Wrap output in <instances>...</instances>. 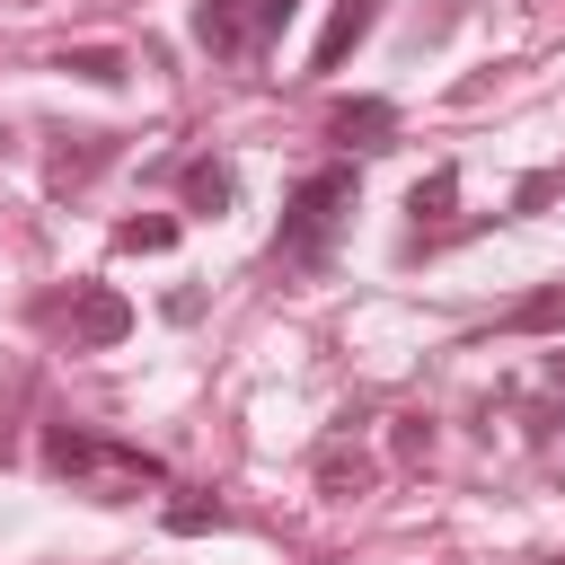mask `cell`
Masks as SVG:
<instances>
[{
    "instance_id": "cell-11",
    "label": "cell",
    "mask_w": 565,
    "mask_h": 565,
    "mask_svg": "<svg viewBox=\"0 0 565 565\" xmlns=\"http://www.w3.org/2000/svg\"><path fill=\"white\" fill-rule=\"evenodd\" d=\"M556 327H565V282H539L530 300L503 309V335H556Z\"/></svg>"
},
{
    "instance_id": "cell-15",
    "label": "cell",
    "mask_w": 565,
    "mask_h": 565,
    "mask_svg": "<svg viewBox=\"0 0 565 565\" xmlns=\"http://www.w3.org/2000/svg\"><path fill=\"white\" fill-rule=\"evenodd\" d=\"M247 9H256V44H265V35H282V26L300 18V0H247Z\"/></svg>"
},
{
    "instance_id": "cell-7",
    "label": "cell",
    "mask_w": 565,
    "mask_h": 565,
    "mask_svg": "<svg viewBox=\"0 0 565 565\" xmlns=\"http://www.w3.org/2000/svg\"><path fill=\"white\" fill-rule=\"evenodd\" d=\"M177 203L203 212V221H221V212L238 203V168H230V159H185V168H177Z\"/></svg>"
},
{
    "instance_id": "cell-12",
    "label": "cell",
    "mask_w": 565,
    "mask_h": 565,
    "mask_svg": "<svg viewBox=\"0 0 565 565\" xmlns=\"http://www.w3.org/2000/svg\"><path fill=\"white\" fill-rule=\"evenodd\" d=\"M115 247L124 256H168L177 247V221L168 212H132V221H115Z\"/></svg>"
},
{
    "instance_id": "cell-16",
    "label": "cell",
    "mask_w": 565,
    "mask_h": 565,
    "mask_svg": "<svg viewBox=\"0 0 565 565\" xmlns=\"http://www.w3.org/2000/svg\"><path fill=\"white\" fill-rule=\"evenodd\" d=\"M397 450L424 459V450H433V415H397Z\"/></svg>"
},
{
    "instance_id": "cell-1",
    "label": "cell",
    "mask_w": 565,
    "mask_h": 565,
    "mask_svg": "<svg viewBox=\"0 0 565 565\" xmlns=\"http://www.w3.org/2000/svg\"><path fill=\"white\" fill-rule=\"evenodd\" d=\"M44 468H53L71 494H88V503H141V494L168 486L159 450L115 441V433H88V424H44Z\"/></svg>"
},
{
    "instance_id": "cell-9",
    "label": "cell",
    "mask_w": 565,
    "mask_h": 565,
    "mask_svg": "<svg viewBox=\"0 0 565 565\" xmlns=\"http://www.w3.org/2000/svg\"><path fill=\"white\" fill-rule=\"evenodd\" d=\"M106 159H115V132H71V141L44 159V185H53V194H79Z\"/></svg>"
},
{
    "instance_id": "cell-17",
    "label": "cell",
    "mask_w": 565,
    "mask_h": 565,
    "mask_svg": "<svg viewBox=\"0 0 565 565\" xmlns=\"http://www.w3.org/2000/svg\"><path fill=\"white\" fill-rule=\"evenodd\" d=\"M547 194H556V177H547V168H539V177H521V194H512V212H539V203H547Z\"/></svg>"
},
{
    "instance_id": "cell-14",
    "label": "cell",
    "mask_w": 565,
    "mask_h": 565,
    "mask_svg": "<svg viewBox=\"0 0 565 565\" xmlns=\"http://www.w3.org/2000/svg\"><path fill=\"white\" fill-rule=\"evenodd\" d=\"M62 71H71V79H97V88H124L132 62H124L115 44H79V53H62Z\"/></svg>"
},
{
    "instance_id": "cell-3",
    "label": "cell",
    "mask_w": 565,
    "mask_h": 565,
    "mask_svg": "<svg viewBox=\"0 0 565 565\" xmlns=\"http://www.w3.org/2000/svg\"><path fill=\"white\" fill-rule=\"evenodd\" d=\"M62 327H71V344H79V353H115V344L132 335V300H124V291H106V282H79V291H71V309H62Z\"/></svg>"
},
{
    "instance_id": "cell-6",
    "label": "cell",
    "mask_w": 565,
    "mask_h": 565,
    "mask_svg": "<svg viewBox=\"0 0 565 565\" xmlns=\"http://www.w3.org/2000/svg\"><path fill=\"white\" fill-rule=\"evenodd\" d=\"M327 132H335L344 150H388V141H397V106H388V97H344V106L327 115Z\"/></svg>"
},
{
    "instance_id": "cell-8",
    "label": "cell",
    "mask_w": 565,
    "mask_h": 565,
    "mask_svg": "<svg viewBox=\"0 0 565 565\" xmlns=\"http://www.w3.org/2000/svg\"><path fill=\"white\" fill-rule=\"evenodd\" d=\"M371 26H380V0H335V9H327V26H318V53H309V71H344V53H353Z\"/></svg>"
},
{
    "instance_id": "cell-5",
    "label": "cell",
    "mask_w": 565,
    "mask_h": 565,
    "mask_svg": "<svg viewBox=\"0 0 565 565\" xmlns=\"http://www.w3.org/2000/svg\"><path fill=\"white\" fill-rule=\"evenodd\" d=\"M194 44H203L212 62L256 53V9H247V0H194Z\"/></svg>"
},
{
    "instance_id": "cell-4",
    "label": "cell",
    "mask_w": 565,
    "mask_h": 565,
    "mask_svg": "<svg viewBox=\"0 0 565 565\" xmlns=\"http://www.w3.org/2000/svg\"><path fill=\"white\" fill-rule=\"evenodd\" d=\"M309 477H318V494H327V503H353V494H371V477H380V468H371V450H362V441H353V433L335 424V433L318 441Z\"/></svg>"
},
{
    "instance_id": "cell-2",
    "label": "cell",
    "mask_w": 565,
    "mask_h": 565,
    "mask_svg": "<svg viewBox=\"0 0 565 565\" xmlns=\"http://www.w3.org/2000/svg\"><path fill=\"white\" fill-rule=\"evenodd\" d=\"M353 203H362V177H353L344 159L309 168V177L282 194V221H274V265H327V247H335V230L353 221Z\"/></svg>"
},
{
    "instance_id": "cell-10",
    "label": "cell",
    "mask_w": 565,
    "mask_h": 565,
    "mask_svg": "<svg viewBox=\"0 0 565 565\" xmlns=\"http://www.w3.org/2000/svg\"><path fill=\"white\" fill-rule=\"evenodd\" d=\"M406 212H415V238H424V230H441V221L459 212V168H433V177H415Z\"/></svg>"
},
{
    "instance_id": "cell-13",
    "label": "cell",
    "mask_w": 565,
    "mask_h": 565,
    "mask_svg": "<svg viewBox=\"0 0 565 565\" xmlns=\"http://www.w3.org/2000/svg\"><path fill=\"white\" fill-rule=\"evenodd\" d=\"M159 521H168L177 539H203V530H221L230 512H221V494H203V486H185V494H177V503H168Z\"/></svg>"
}]
</instances>
